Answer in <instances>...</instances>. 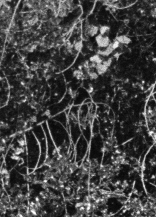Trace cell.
Returning a JSON list of instances; mask_svg holds the SVG:
<instances>
[{
	"instance_id": "obj_1",
	"label": "cell",
	"mask_w": 156,
	"mask_h": 217,
	"mask_svg": "<svg viewBox=\"0 0 156 217\" xmlns=\"http://www.w3.org/2000/svg\"><path fill=\"white\" fill-rule=\"evenodd\" d=\"M47 121L51 136L58 151L68 148L71 142L68 130L52 118Z\"/></svg>"
},
{
	"instance_id": "obj_2",
	"label": "cell",
	"mask_w": 156,
	"mask_h": 217,
	"mask_svg": "<svg viewBox=\"0 0 156 217\" xmlns=\"http://www.w3.org/2000/svg\"><path fill=\"white\" fill-rule=\"evenodd\" d=\"M31 130L36 137L40 145V157L42 155H43V158L45 161L44 158L47 157V141L44 131L41 123L33 127Z\"/></svg>"
},
{
	"instance_id": "obj_3",
	"label": "cell",
	"mask_w": 156,
	"mask_h": 217,
	"mask_svg": "<svg viewBox=\"0 0 156 217\" xmlns=\"http://www.w3.org/2000/svg\"><path fill=\"white\" fill-rule=\"evenodd\" d=\"M52 118L65 127L68 131L69 123L68 115L65 111L55 115Z\"/></svg>"
},
{
	"instance_id": "obj_4",
	"label": "cell",
	"mask_w": 156,
	"mask_h": 217,
	"mask_svg": "<svg viewBox=\"0 0 156 217\" xmlns=\"http://www.w3.org/2000/svg\"><path fill=\"white\" fill-rule=\"evenodd\" d=\"M10 95V88L8 85L4 83L1 88V105L4 106L8 102Z\"/></svg>"
},
{
	"instance_id": "obj_5",
	"label": "cell",
	"mask_w": 156,
	"mask_h": 217,
	"mask_svg": "<svg viewBox=\"0 0 156 217\" xmlns=\"http://www.w3.org/2000/svg\"><path fill=\"white\" fill-rule=\"evenodd\" d=\"M95 41L98 46L106 48L110 44V40L107 36H103L99 34L96 36Z\"/></svg>"
},
{
	"instance_id": "obj_6",
	"label": "cell",
	"mask_w": 156,
	"mask_h": 217,
	"mask_svg": "<svg viewBox=\"0 0 156 217\" xmlns=\"http://www.w3.org/2000/svg\"><path fill=\"white\" fill-rule=\"evenodd\" d=\"M99 29V27L97 25L93 24L89 25L86 28V33L90 37H94L98 33Z\"/></svg>"
},
{
	"instance_id": "obj_7",
	"label": "cell",
	"mask_w": 156,
	"mask_h": 217,
	"mask_svg": "<svg viewBox=\"0 0 156 217\" xmlns=\"http://www.w3.org/2000/svg\"><path fill=\"white\" fill-rule=\"evenodd\" d=\"M116 40L122 45H128L132 42V40L130 38L125 35L118 36L116 37Z\"/></svg>"
},
{
	"instance_id": "obj_8",
	"label": "cell",
	"mask_w": 156,
	"mask_h": 217,
	"mask_svg": "<svg viewBox=\"0 0 156 217\" xmlns=\"http://www.w3.org/2000/svg\"><path fill=\"white\" fill-rule=\"evenodd\" d=\"M96 68L98 75H102L107 72L108 68L103 63L96 64Z\"/></svg>"
},
{
	"instance_id": "obj_9",
	"label": "cell",
	"mask_w": 156,
	"mask_h": 217,
	"mask_svg": "<svg viewBox=\"0 0 156 217\" xmlns=\"http://www.w3.org/2000/svg\"><path fill=\"white\" fill-rule=\"evenodd\" d=\"M113 49H112L110 44L107 47L104 49V50L99 52L98 54H100L106 56H108L111 54L113 53Z\"/></svg>"
},
{
	"instance_id": "obj_10",
	"label": "cell",
	"mask_w": 156,
	"mask_h": 217,
	"mask_svg": "<svg viewBox=\"0 0 156 217\" xmlns=\"http://www.w3.org/2000/svg\"><path fill=\"white\" fill-rule=\"evenodd\" d=\"M90 62L94 63L96 64L102 63L103 61L101 57L98 54L94 55L90 57Z\"/></svg>"
},
{
	"instance_id": "obj_11",
	"label": "cell",
	"mask_w": 156,
	"mask_h": 217,
	"mask_svg": "<svg viewBox=\"0 0 156 217\" xmlns=\"http://www.w3.org/2000/svg\"><path fill=\"white\" fill-rule=\"evenodd\" d=\"M110 27L107 25L101 26L99 29L100 34L103 36H107L106 34L110 31Z\"/></svg>"
},
{
	"instance_id": "obj_12",
	"label": "cell",
	"mask_w": 156,
	"mask_h": 217,
	"mask_svg": "<svg viewBox=\"0 0 156 217\" xmlns=\"http://www.w3.org/2000/svg\"><path fill=\"white\" fill-rule=\"evenodd\" d=\"M83 46V42L81 40L76 42L74 45V48L76 51L79 52L82 49Z\"/></svg>"
},
{
	"instance_id": "obj_13",
	"label": "cell",
	"mask_w": 156,
	"mask_h": 217,
	"mask_svg": "<svg viewBox=\"0 0 156 217\" xmlns=\"http://www.w3.org/2000/svg\"><path fill=\"white\" fill-rule=\"evenodd\" d=\"M120 43L116 40L113 43H110L111 46L114 50L120 47Z\"/></svg>"
},
{
	"instance_id": "obj_14",
	"label": "cell",
	"mask_w": 156,
	"mask_h": 217,
	"mask_svg": "<svg viewBox=\"0 0 156 217\" xmlns=\"http://www.w3.org/2000/svg\"><path fill=\"white\" fill-rule=\"evenodd\" d=\"M88 76L90 77L91 79L92 80L97 79L99 77L98 74L97 73L94 72H91V71H89L88 72Z\"/></svg>"
},
{
	"instance_id": "obj_15",
	"label": "cell",
	"mask_w": 156,
	"mask_h": 217,
	"mask_svg": "<svg viewBox=\"0 0 156 217\" xmlns=\"http://www.w3.org/2000/svg\"><path fill=\"white\" fill-rule=\"evenodd\" d=\"M112 60L111 58H109V59L107 60L103 61V64L105 65L106 67L108 68L111 65L112 63Z\"/></svg>"
}]
</instances>
